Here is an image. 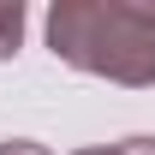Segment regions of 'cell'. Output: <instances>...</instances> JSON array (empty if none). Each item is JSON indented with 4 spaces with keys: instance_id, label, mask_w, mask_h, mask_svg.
<instances>
[{
    "instance_id": "cell-1",
    "label": "cell",
    "mask_w": 155,
    "mask_h": 155,
    "mask_svg": "<svg viewBox=\"0 0 155 155\" xmlns=\"http://www.w3.org/2000/svg\"><path fill=\"white\" fill-rule=\"evenodd\" d=\"M18 42V6H0V54H12Z\"/></svg>"
}]
</instances>
